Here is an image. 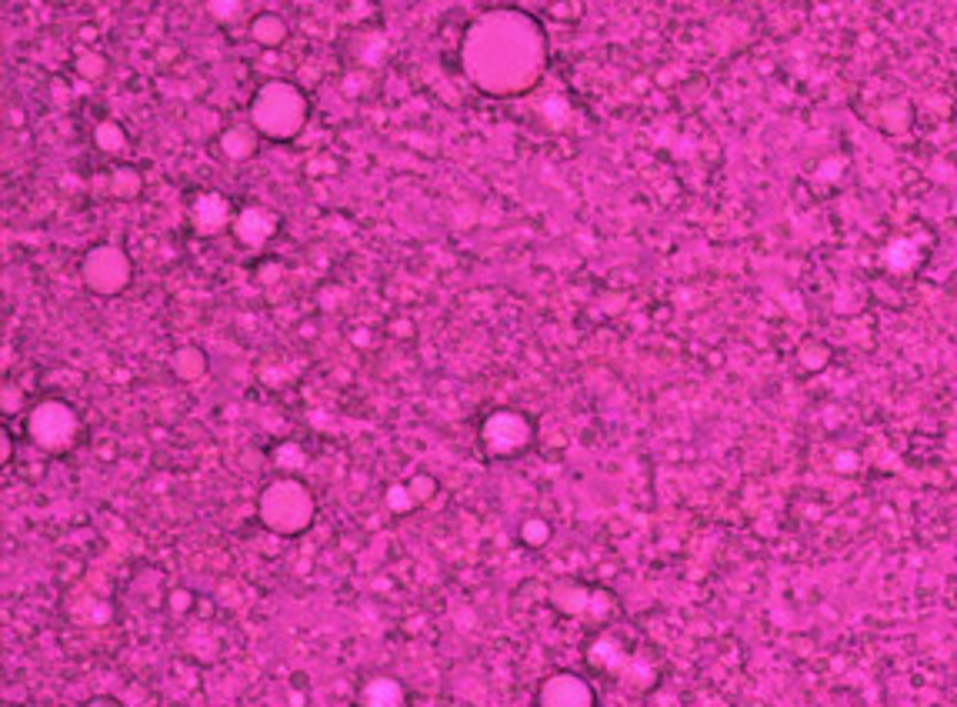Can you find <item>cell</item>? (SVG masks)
<instances>
[{
    "label": "cell",
    "instance_id": "6da1fadb",
    "mask_svg": "<svg viewBox=\"0 0 957 707\" xmlns=\"http://www.w3.org/2000/svg\"><path fill=\"white\" fill-rule=\"evenodd\" d=\"M544 61L547 41L541 24L517 7H494L477 14L464 31V74L491 97L527 94L541 81Z\"/></svg>",
    "mask_w": 957,
    "mask_h": 707
},
{
    "label": "cell",
    "instance_id": "7a4b0ae2",
    "mask_svg": "<svg viewBox=\"0 0 957 707\" xmlns=\"http://www.w3.org/2000/svg\"><path fill=\"white\" fill-rule=\"evenodd\" d=\"M307 121V101L294 84L271 81L257 91L251 104V127L261 137L271 141H291L304 131Z\"/></svg>",
    "mask_w": 957,
    "mask_h": 707
},
{
    "label": "cell",
    "instance_id": "3957f363",
    "mask_svg": "<svg viewBox=\"0 0 957 707\" xmlns=\"http://www.w3.org/2000/svg\"><path fill=\"white\" fill-rule=\"evenodd\" d=\"M257 511H261V521H264L267 531H274L281 537H294V534H301V531L311 527V521H314V497L301 481H294V477H281V481L264 487Z\"/></svg>",
    "mask_w": 957,
    "mask_h": 707
},
{
    "label": "cell",
    "instance_id": "277c9868",
    "mask_svg": "<svg viewBox=\"0 0 957 707\" xmlns=\"http://www.w3.org/2000/svg\"><path fill=\"white\" fill-rule=\"evenodd\" d=\"M31 437L37 447L51 454H61L77 437V414L64 401H44L31 411Z\"/></svg>",
    "mask_w": 957,
    "mask_h": 707
},
{
    "label": "cell",
    "instance_id": "5b68a950",
    "mask_svg": "<svg viewBox=\"0 0 957 707\" xmlns=\"http://www.w3.org/2000/svg\"><path fill=\"white\" fill-rule=\"evenodd\" d=\"M81 274H84V284L91 287L94 294L111 297V294H121L124 287L131 284V261H127L121 247L101 244L84 257Z\"/></svg>",
    "mask_w": 957,
    "mask_h": 707
},
{
    "label": "cell",
    "instance_id": "8992f818",
    "mask_svg": "<svg viewBox=\"0 0 957 707\" xmlns=\"http://www.w3.org/2000/svg\"><path fill=\"white\" fill-rule=\"evenodd\" d=\"M481 437L494 457H514L531 444V421L517 411H494L484 421Z\"/></svg>",
    "mask_w": 957,
    "mask_h": 707
},
{
    "label": "cell",
    "instance_id": "52a82bcc",
    "mask_svg": "<svg viewBox=\"0 0 957 707\" xmlns=\"http://www.w3.org/2000/svg\"><path fill=\"white\" fill-rule=\"evenodd\" d=\"M541 707H594V691L577 674H554L541 684Z\"/></svg>",
    "mask_w": 957,
    "mask_h": 707
},
{
    "label": "cell",
    "instance_id": "ba28073f",
    "mask_svg": "<svg viewBox=\"0 0 957 707\" xmlns=\"http://www.w3.org/2000/svg\"><path fill=\"white\" fill-rule=\"evenodd\" d=\"M277 231V217L271 211H264V207H244L241 214H237L234 221V234L237 241L247 244V247H261L274 237Z\"/></svg>",
    "mask_w": 957,
    "mask_h": 707
},
{
    "label": "cell",
    "instance_id": "9c48e42d",
    "mask_svg": "<svg viewBox=\"0 0 957 707\" xmlns=\"http://www.w3.org/2000/svg\"><path fill=\"white\" fill-rule=\"evenodd\" d=\"M191 217H194V227L201 234H217L221 227L231 221V204L224 201L221 194H201L194 201V211H191Z\"/></svg>",
    "mask_w": 957,
    "mask_h": 707
},
{
    "label": "cell",
    "instance_id": "30bf717a",
    "mask_svg": "<svg viewBox=\"0 0 957 707\" xmlns=\"http://www.w3.org/2000/svg\"><path fill=\"white\" fill-rule=\"evenodd\" d=\"M361 704L364 707H404L407 704L404 684L397 681V677H387V674L371 677L361 691Z\"/></svg>",
    "mask_w": 957,
    "mask_h": 707
},
{
    "label": "cell",
    "instance_id": "8fae6325",
    "mask_svg": "<svg viewBox=\"0 0 957 707\" xmlns=\"http://www.w3.org/2000/svg\"><path fill=\"white\" fill-rule=\"evenodd\" d=\"M221 151L224 157H231V161H247V157L257 151V131L254 127H231V131H224L221 137Z\"/></svg>",
    "mask_w": 957,
    "mask_h": 707
},
{
    "label": "cell",
    "instance_id": "7c38bea8",
    "mask_svg": "<svg viewBox=\"0 0 957 707\" xmlns=\"http://www.w3.org/2000/svg\"><path fill=\"white\" fill-rule=\"evenodd\" d=\"M551 601L561 607L564 614H587V604L594 601V594H587L584 587L574 581H561L551 591Z\"/></svg>",
    "mask_w": 957,
    "mask_h": 707
},
{
    "label": "cell",
    "instance_id": "4fadbf2b",
    "mask_svg": "<svg viewBox=\"0 0 957 707\" xmlns=\"http://www.w3.org/2000/svg\"><path fill=\"white\" fill-rule=\"evenodd\" d=\"M171 367L181 381H201L207 371V357L197 351V347H181V351L171 357Z\"/></svg>",
    "mask_w": 957,
    "mask_h": 707
},
{
    "label": "cell",
    "instance_id": "5bb4252c",
    "mask_svg": "<svg viewBox=\"0 0 957 707\" xmlns=\"http://www.w3.org/2000/svg\"><path fill=\"white\" fill-rule=\"evenodd\" d=\"M251 34L261 47H281L284 37H287V24L277 14H261V17H254Z\"/></svg>",
    "mask_w": 957,
    "mask_h": 707
},
{
    "label": "cell",
    "instance_id": "9a60e30c",
    "mask_svg": "<svg viewBox=\"0 0 957 707\" xmlns=\"http://www.w3.org/2000/svg\"><path fill=\"white\" fill-rule=\"evenodd\" d=\"M884 264L891 267V271H911V267L917 264V247H914V241H907V237L894 241V244L884 251Z\"/></svg>",
    "mask_w": 957,
    "mask_h": 707
},
{
    "label": "cell",
    "instance_id": "2e32d148",
    "mask_svg": "<svg viewBox=\"0 0 957 707\" xmlns=\"http://www.w3.org/2000/svg\"><path fill=\"white\" fill-rule=\"evenodd\" d=\"M97 147L101 151H107V154H121L124 147H127V134L121 131V124H114V121H107V124H101L97 127Z\"/></svg>",
    "mask_w": 957,
    "mask_h": 707
},
{
    "label": "cell",
    "instance_id": "e0dca14e",
    "mask_svg": "<svg viewBox=\"0 0 957 707\" xmlns=\"http://www.w3.org/2000/svg\"><path fill=\"white\" fill-rule=\"evenodd\" d=\"M141 174L134 171V167H121V171H114L111 177V191L114 197H137L141 194Z\"/></svg>",
    "mask_w": 957,
    "mask_h": 707
},
{
    "label": "cell",
    "instance_id": "ac0fdd59",
    "mask_svg": "<svg viewBox=\"0 0 957 707\" xmlns=\"http://www.w3.org/2000/svg\"><path fill=\"white\" fill-rule=\"evenodd\" d=\"M104 67H107V61L101 54H81V57H77V71H81V77H87V81H97V77L104 74Z\"/></svg>",
    "mask_w": 957,
    "mask_h": 707
},
{
    "label": "cell",
    "instance_id": "d6986e66",
    "mask_svg": "<svg viewBox=\"0 0 957 707\" xmlns=\"http://www.w3.org/2000/svg\"><path fill=\"white\" fill-rule=\"evenodd\" d=\"M387 504H391V511H397V514H404V511H411V507H417V501H414V494H411V487H391L387 491Z\"/></svg>",
    "mask_w": 957,
    "mask_h": 707
},
{
    "label": "cell",
    "instance_id": "ffe728a7",
    "mask_svg": "<svg viewBox=\"0 0 957 707\" xmlns=\"http://www.w3.org/2000/svg\"><path fill=\"white\" fill-rule=\"evenodd\" d=\"M407 487H411V494H414V501H417V504H421V501H431V497H434V491H437V481H434V477H431V474H417V477H414V481H411V484H407Z\"/></svg>",
    "mask_w": 957,
    "mask_h": 707
},
{
    "label": "cell",
    "instance_id": "44dd1931",
    "mask_svg": "<svg viewBox=\"0 0 957 707\" xmlns=\"http://www.w3.org/2000/svg\"><path fill=\"white\" fill-rule=\"evenodd\" d=\"M547 534H551V527H547L544 521H527V524L521 527V537H524L527 544H544Z\"/></svg>",
    "mask_w": 957,
    "mask_h": 707
},
{
    "label": "cell",
    "instance_id": "7402d4cb",
    "mask_svg": "<svg viewBox=\"0 0 957 707\" xmlns=\"http://www.w3.org/2000/svg\"><path fill=\"white\" fill-rule=\"evenodd\" d=\"M207 14H241V4H207ZM224 21H231V17H224Z\"/></svg>",
    "mask_w": 957,
    "mask_h": 707
},
{
    "label": "cell",
    "instance_id": "603a6c76",
    "mask_svg": "<svg viewBox=\"0 0 957 707\" xmlns=\"http://www.w3.org/2000/svg\"><path fill=\"white\" fill-rule=\"evenodd\" d=\"M87 707H124V704L114 701V697H94V701H87Z\"/></svg>",
    "mask_w": 957,
    "mask_h": 707
}]
</instances>
